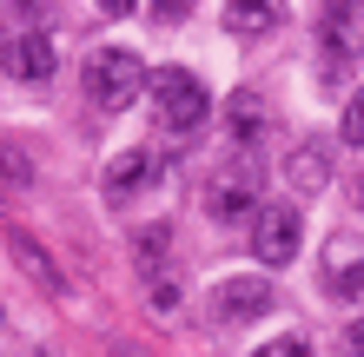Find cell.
<instances>
[{
    "label": "cell",
    "instance_id": "12",
    "mask_svg": "<svg viewBox=\"0 0 364 357\" xmlns=\"http://www.w3.org/2000/svg\"><path fill=\"white\" fill-rule=\"evenodd\" d=\"M272 20H278V7H225V27H239V33H259Z\"/></svg>",
    "mask_w": 364,
    "mask_h": 357
},
{
    "label": "cell",
    "instance_id": "1",
    "mask_svg": "<svg viewBox=\"0 0 364 357\" xmlns=\"http://www.w3.org/2000/svg\"><path fill=\"white\" fill-rule=\"evenodd\" d=\"M80 79H87V93H93V106H133V99L153 87L146 79V60L133 47H93L87 53V67H80Z\"/></svg>",
    "mask_w": 364,
    "mask_h": 357
},
{
    "label": "cell",
    "instance_id": "18",
    "mask_svg": "<svg viewBox=\"0 0 364 357\" xmlns=\"http://www.w3.org/2000/svg\"><path fill=\"white\" fill-rule=\"evenodd\" d=\"M351 199H358V212H364V172H358V179H351Z\"/></svg>",
    "mask_w": 364,
    "mask_h": 357
},
{
    "label": "cell",
    "instance_id": "19",
    "mask_svg": "<svg viewBox=\"0 0 364 357\" xmlns=\"http://www.w3.org/2000/svg\"><path fill=\"white\" fill-rule=\"evenodd\" d=\"M27 357H47V351H27Z\"/></svg>",
    "mask_w": 364,
    "mask_h": 357
},
{
    "label": "cell",
    "instance_id": "7",
    "mask_svg": "<svg viewBox=\"0 0 364 357\" xmlns=\"http://www.w3.org/2000/svg\"><path fill=\"white\" fill-rule=\"evenodd\" d=\"M212 304H219L225 324H252V318H265V311H272V285L265 278H225Z\"/></svg>",
    "mask_w": 364,
    "mask_h": 357
},
{
    "label": "cell",
    "instance_id": "4",
    "mask_svg": "<svg viewBox=\"0 0 364 357\" xmlns=\"http://www.w3.org/2000/svg\"><path fill=\"white\" fill-rule=\"evenodd\" d=\"M298 205H259V219H252V251H259V265H291L298 258Z\"/></svg>",
    "mask_w": 364,
    "mask_h": 357
},
{
    "label": "cell",
    "instance_id": "3",
    "mask_svg": "<svg viewBox=\"0 0 364 357\" xmlns=\"http://www.w3.org/2000/svg\"><path fill=\"white\" fill-rule=\"evenodd\" d=\"M133 258L146 271V298H153V311H179V271H173V232L166 225H146V232L133 238Z\"/></svg>",
    "mask_w": 364,
    "mask_h": 357
},
{
    "label": "cell",
    "instance_id": "14",
    "mask_svg": "<svg viewBox=\"0 0 364 357\" xmlns=\"http://www.w3.org/2000/svg\"><path fill=\"white\" fill-rule=\"evenodd\" d=\"M291 179L305 185V192H318V185H325V165H318V153H298V159H291Z\"/></svg>",
    "mask_w": 364,
    "mask_h": 357
},
{
    "label": "cell",
    "instance_id": "6",
    "mask_svg": "<svg viewBox=\"0 0 364 357\" xmlns=\"http://www.w3.org/2000/svg\"><path fill=\"white\" fill-rule=\"evenodd\" d=\"M0 73L7 79H27V87H47V79L60 73V53L47 33H14L7 47H0Z\"/></svg>",
    "mask_w": 364,
    "mask_h": 357
},
{
    "label": "cell",
    "instance_id": "13",
    "mask_svg": "<svg viewBox=\"0 0 364 357\" xmlns=\"http://www.w3.org/2000/svg\"><path fill=\"white\" fill-rule=\"evenodd\" d=\"M252 357H311V344L298 338V331H278V338H272V344H259Z\"/></svg>",
    "mask_w": 364,
    "mask_h": 357
},
{
    "label": "cell",
    "instance_id": "15",
    "mask_svg": "<svg viewBox=\"0 0 364 357\" xmlns=\"http://www.w3.org/2000/svg\"><path fill=\"white\" fill-rule=\"evenodd\" d=\"M338 133H345V145H364V93L345 106V119H338Z\"/></svg>",
    "mask_w": 364,
    "mask_h": 357
},
{
    "label": "cell",
    "instance_id": "17",
    "mask_svg": "<svg viewBox=\"0 0 364 357\" xmlns=\"http://www.w3.org/2000/svg\"><path fill=\"white\" fill-rule=\"evenodd\" d=\"M351 351H358V357H364V318H358V324H351Z\"/></svg>",
    "mask_w": 364,
    "mask_h": 357
},
{
    "label": "cell",
    "instance_id": "8",
    "mask_svg": "<svg viewBox=\"0 0 364 357\" xmlns=\"http://www.w3.org/2000/svg\"><path fill=\"white\" fill-rule=\"evenodd\" d=\"M225 133L239 139V145H259V139L272 133L265 99H259V93H232V99H225Z\"/></svg>",
    "mask_w": 364,
    "mask_h": 357
},
{
    "label": "cell",
    "instance_id": "10",
    "mask_svg": "<svg viewBox=\"0 0 364 357\" xmlns=\"http://www.w3.org/2000/svg\"><path fill=\"white\" fill-rule=\"evenodd\" d=\"M245 205H252V172H219V179H212V192H205L212 219H239Z\"/></svg>",
    "mask_w": 364,
    "mask_h": 357
},
{
    "label": "cell",
    "instance_id": "2",
    "mask_svg": "<svg viewBox=\"0 0 364 357\" xmlns=\"http://www.w3.org/2000/svg\"><path fill=\"white\" fill-rule=\"evenodd\" d=\"M153 106H159V126H166V133H199L205 113H212V99H205V87L186 67H166L153 79Z\"/></svg>",
    "mask_w": 364,
    "mask_h": 357
},
{
    "label": "cell",
    "instance_id": "11",
    "mask_svg": "<svg viewBox=\"0 0 364 357\" xmlns=\"http://www.w3.org/2000/svg\"><path fill=\"white\" fill-rule=\"evenodd\" d=\"M14 258L33 271V285H40V291H67V278L53 271V258H47V251H40V245H33L27 232H14Z\"/></svg>",
    "mask_w": 364,
    "mask_h": 357
},
{
    "label": "cell",
    "instance_id": "5",
    "mask_svg": "<svg viewBox=\"0 0 364 357\" xmlns=\"http://www.w3.org/2000/svg\"><path fill=\"white\" fill-rule=\"evenodd\" d=\"M325 291L338 304H358L364 298V238L351 232H331L325 238Z\"/></svg>",
    "mask_w": 364,
    "mask_h": 357
},
{
    "label": "cell",
    "instance_id": "16",
    "mask_svg": "<svg viewBox=\"0 0 364 357\" xmlns=\"http://www.w3.org/2000/svg\"><path fill=\"white\" fill-rule=\"evenodd\" d=\"M0 172H7V179H33V165H27V159H20V153H14V145H0Z\"/></svg>",
    "mask_w": 364,
    "mask_h": 357
},
{
    "label": "cell",
    "instance_id": "9",
    "mask_svg": "<svg viewBox=\"0 0 364 357\" xmlns=\"http://www.w3.org/2000/svg\"><path fill=\"white\" fill-rule=\"evenodd\" d=\"M153 172H159V159L133 145V153H119L113 165H106V192H113V199H133V192H139V185L153 179Z\"/></svg>",
    "mask_w": 364,
    "mask_h": 357
}]
</instances>
